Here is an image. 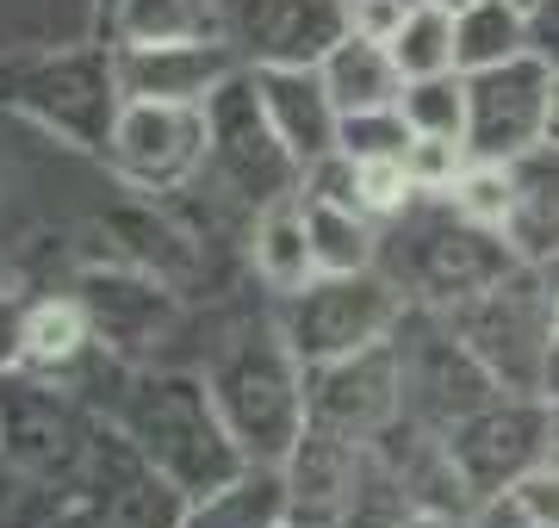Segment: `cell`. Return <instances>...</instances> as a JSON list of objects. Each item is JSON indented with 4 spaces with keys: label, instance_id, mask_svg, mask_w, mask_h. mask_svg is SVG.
Returning a JSON list of instances; mask_svg holds the SVG:
<instances>
[{
    "label": "cell",
    "instance_id": "cell-1",
    "mask_svg": "<svg viewBox=\"0 0 559 528\" xmlns=\"http://www.w3.org/2000/svg\"><path fill=\"white\" fill-rule=\"evenodd\" d=\"M112 423L138 442V454L162 479H175L187 497H205V491L230 485L249 454L237 447L230 423H224L218 398L205 386V373H187V367H131L119 386V405L106 410Z\"/></svg>",
    "mask_w": 559,
    "mask_h": 528
},
{
    "label": "cell",
    "instance_id": "cell-2",
    "mask_svg": "<svg viewBox=\"0 0 559 528\" xmlns=\"http://www.w3.org/2000/svg\"><path fill=\"white\" fill-rule=\"evenodd\" d=\"M0 112L38 124L44 137L81 156H106L112 124L124 112L119 57L106 38L57 44V50H13L0 57Z\"/></svg>",
    "mask_w": 559,
    "mask_h": 528
},
{
    "label": "cell",
    "instance_id": "cell-3",
    "mask_svg": "<svg viewBox=\"0 0 559 528\" xmlns=\"http://www.w3.org/2000/svg\"><path fill=\"white\" fill-rule=\"evenodd\" d=\"M205 386L218 398L224 423L237 435L249 460L286 467V454L299 447L305 423H311V367L293 355L280 324H242L230 343L212 348L205 361Z\"/></svg>",
    "mask_w": 559,
    "mask_h": 528
},
{
    "label": "cell",
    "instance_id": "cell-4",
    "mask_svg": "<svg viewBox=\"0 0 559 528\" xmlns=\"http://www.w3.org/2000/svg\"><path fill=\"white\" fill-rule=\"evenodd\" d=\"M399 230L380 237V267L411 292V305L460 311L466 299H479L503 274H516L522 255L510 249L498 224L460 218L441 193H417L404 218H392Z\"/></svg>",
    "mask_w": 559,
    "mask_h": 528
},
{
    "label": "cell",
    "instance_id": "cell-5",
    "mask_svg": "<svg viewBox=\"0 0 559 528\" xmlns=\"http://www.w3.org/2000/svg\"><path fill=\"white\" fill-rule=\"evenodd\" d=\"M448 317L473 343V355L491 367V380L503 392L540 398V386H547V355H554V336H559V267L522 262L516 274H503L491 292L466 299Z\"/></svg>",
    "mask_w": 559,
    "mask_h": 528
},
{
    "label": "cell",
    "instance_id": "cell-6",
    "mask_svg": "<svg viewBox=\"0 0 559 528\" xmlns=\"http://www.w3.org/2000/svg\"><path fill=\"white\" fill-rule=\"evenodd\" d=\"M205 181L224 187L242 212H267L280 200H299L305 163L286 149V137L267 119L255 69H237L230 82L205 100Z\"/></svg>",
    "mask_w": 559,
    "mask_h": 528
},
{
    "label": "cell",
    "instance_id": "cell-7",
    "mask_svg": "<svg viewBox=\"0 0 559 528\" xmlns=\"http://www.w3.org/2000/svg\"><path fill=\"white\" fill-rule=\"evenodd\" d=\"M404 311H411V292L385 267H360V274H318L311 286L286 292L280 329L305 367H323L373 343H392Z\"/></svg>",
    "mask_w": 559,
    "mask_h": 528
},
{
    "label": "cell",
    "instance_id": "cell-8",
    "mask_svg": "<svg viewBox=\"0 0 559 528\" xmlns=\"http://www.w3.org/2000/svg\"><path fill=\"white\" fill-rule=\"evenodd\" d=\"M94 429H100V410L81 405L62 380H44L32 367H0V460L81 497Z\"/></svg>",
    "mask_w": 559,
    "mask_h": 528
},
{
    "label": "cell",
    "instance_id": "cell-9",
    "mask_svg": "<svg viewBox=\"0 0 559 528\" xmlns=\"http://www.w3.org/2000/svg\"><path fill=\"white\" fill-rule=\"evenodd\" d=\"M392 348H399V380H404V417L423 429H448L460 417H473L479 405L498 398V380L491 367L473 355V343L454 329V317L436 305H411L392 329Z\"/></svg>",
    "mask_w": 559,
    "mask_h": 528
},
{
    "label": "cell",
    "instance_id": "cell-10",
    "mask_svg": "<svg viewBox=\"0 0 559 528\" xmlns=\"http://www.w3.org/2000/svg\"><path fill=\"white\" fill-rule=\"evenodd\" d=\"M448 454L460 460L479 504L498 491H516L535 467L554 460V405L528 392H498L491 405L448 429Z\"/></svg>",
    "mask_w": 559,
    "mask_h": 528
},
{
    "label": "cell",
    "instance_id": "cell-11",
    "mask_svg": "<svg viewBox=\"0 0 559 528\" xmlns=\"http://www.w3.org/2000/svg\"><path fill=\"white\" fill-rule=\"evenodd\" d=\"M87 311V324L100 336V348H112L119 361L131 367H150L162 348L175 343L180 329V286L156 280V274H143V267L119 262V255H106V262H87L69 286Z\"/></svg>",
    "mask_w": 559,
    "mask_h": 528
},
{
    "label": "cell",
    "instance_id": "cell-12",
    "mask_svg": "<svg viewBox=\"0 0 559 528\" xmlns=\"http://www.w3.org/2000/svg\"><path fill=\"white\" fill-rule=\"evenodd\" d=\"M205 106H175V100H124L112 143L100 163L119 175L131 193L175 200L180 187L205 175Z\"/></svg>",
    "mask_w": 559,
    "mask_h": 528
},
{
    "label": "cell",
    "instance_id": "cell-13",
    "mask_svg": "<svg viewBox=\"0 0 559 528\" xmlns=\"http://www.w3.org/2000/svg\"><path fill=\"white\" fill-rule=\"evenodd\" d=\"M547 100H554V69L528 50L498 69L466 75V149L485 163H516L522 149L547 143Z\"/></svg>",
    "mask_w": 559,
    "mask_h": 528
},
{
    "label": "cell",
    "instance_id": "cell-14",
    "mask_svg": "<svg viewBox=\"0 0 559 528\" xmlns=\"http://www.w3.org/2000/svg\"><path fill=\"white\" fill-rule=\"evenodd\" d=\"M81 504H87V516L100 528H187L193 497L175 479H162L112 417H100L94 454H87V479H81Z\"/></svg>",
    "mask_w": 559,
    "mask_h": 528
},
{
    "label": "cell",
    "instance_id": "cell-15",
    "mask_svg": "<svg viewBox=\"0 0 559 528\" xmlns=\"http://www.w3.org/2000/svg\"><path fill=\"white\" fill-rule=\"evenodd\" d=\"M348 32V0H224V38L242 69H318Z\"/></svg>",
    "mask_w": 559,
    "mask_h": 528
},
{
    "label": "cell",
    "instance_id": "cell-16",
    "mask_svg": "<svg viewBox=\"0 0 559 528\" xmlns=\"http://www.w3.org/2000/svg\"><path fill=\"white\" fill-rule=\"evenodd\" d=\"M311 423L318 429H336L348 442H373L380 429H392L404 417V380H399V348L392 343H373L360 355H342V361H323L311 367Z\"/></svg>",
    "mask_w": 559,
    "mask_h": 528
},
{
    "label": "cell",
    "instance_id": "cell-17",
    "mask_svg": "<svg viewBox=\"0 0 559 528\" xmlns=\"http://www.w3.org/2000/svg\"><path fill=\"white\" fill-rule=\"evenodd\" d=\"M119 82L124 100H175V106H205L230 75L242 69L230 38H180V44H124Z\"/></svg>",
    "mask_w": 559,
    "mask_h": 528
},
{
    "label": "cell",
    "instance_id": "cell-18",
    "mask_svg": "<svg viewBox=\"0 0 559 528\" xmlns=\"http://www.w3.org/2000/svg\"><path fill=\"white\" fill-rule=\"evenodd\" d=\"M100 230H106V243H112L119 262L143 267V274L180 286V292L205 274V237L180 218V212H168V200H150V193H143V200L106 212Z\"/></svg>",
    "mask_w": 559,
    "mask_h": 528
},
{
    "label": "cell",
    "instance_id": "cell-19",
    "mask_svg": "<svg viewBox=\"0 0 559 528\" xmlns=\"http://www.w3.org/2000/svg\"><path fill=\"white\" fill-rule=\"evenodd\" d=\"M367 447L336 429L305 423L299 447L286 454V491H293V523L299 528H342V509L360 485Z\"/></svg>",
    "mask_w": 559,
    "mask_h": 528
},
{
    "label": "cell",
    "instance_id": "cell-20",
    "mask_svg": "<svg viewBox=\"0 0 559 528\" xmlns=\"http://www.w3.org/2000/svg\"><path fill=\"white\" fill-rule=\"evenodd\" d=\"M255 82H261L274 131L286 137V149L305 168L323 163L330 149H342V106L330 100L323 69H255Z\"/></svg>",
    "mask_w": 559,
    "mask_h": 528
},
{
    "label": "cell",
    "instance_id": "cell-21",
    "mask_svg": "<svg viewBox=\"0 0 559 528\" xmlns=\"http://www.w3.org/2000/svg\"><path fill=\"white\" fill-rule=\"evenodd\" d=\"M503 237L522 262L559 267V143H535L510 163V212Z\"/></svg>",
    "mask_w": 559,
    "mask_h": 528
},
{
    "label": "cell",
    "instance_id": "cell-22",
    "mask_svg": "<svg viewBox=\"0 0 559 528\" xmlns=\"http://www.w3.org/2000/svg\"><path fill=\"white\" fill-rule=\"evenodd\" d=\"M94 343L100 336H94V324H87V311H81L75 292H50V299L20 305V361L13 367H32L44 380H69L87 361Z\"/></svg>",
    "mask_w": 559,
    "mask_h": 528
},
{
    "label": "cell",
    "instance_id": "cell-23",
    "mask_svg": "<svg viewBox=\"0 0 559 528\" xmlns=\"http://www.w3.org/2000/svg\"><path fill=\"white\" fill-rule=\"evenodd\" d=\"M100 38L124 44H180V38H224L218 0H100Z\"/></svg>",
    "mask_w": 559,
    "mask_h": 528
},
{
    "label": "cell",
    "instance_id": "cell-24",
    "mask_svg": "<svg viewBox=\"0 0 559 528\" xmlns=\"http://www.w3.org/2000/svg\"><path fill=\"white\" fill-rule=\"evenodd\" d=\"M286 523H293L286 467H267V460H249L230 485L187 504V528H286Z\"/></svg>",
    "mask_w": 559,
    "mask_h": 528
},
{
    "label": "cell",
    "instance_id": "cell-25",
    "mask_svg": "<svg viewBox=\"0 0 559 528\" xmlns=\"http://www.w3.org/2000/svg\"><path fill=\"white\" fill-rule=\"evenodd\" d=\"M249 262H255V280L267 292H280V299L318 280V255H311V230H305V200H280L267 212H255V224H249Z\"/></svg>",
    "mask_w": 559,
    "mask_h": 528
},
{
    "label": "cell",
    "instance_id": "cell-26",
    "mask_svg": "<svg viewBox=\"0 0 559 528\" xmlns=\"http://www.w3.org/2000/svg\"><path fill=\"white\" fill-rule=\"evenodd\" d=\"M323 69V87L342 112H380V106H399L404 100V69L392 62L380 38L367 32H348V38L318 62Z\"/></svg>",
    "mask_w": 559,
    "mask_h": 528
},
{
    "label": "cell",
    "instance_id": "cell-27",
    "mask_svg": "<svg viewBox=\"0 0 559 528\" xmlns=\"http://www.w3.org/2000/svg\"><path fill=\"white\" fill-rule=\"evenodd\" d=\"M510 57H528V13L516 0H473L454 13V62L460 75L498 69Z\"/></svg>",
    "mask_w": 559,
    "mask_h": 528
},
{
    "label": "cell",
    "instance_id": "cell-28",
    "mask_svg": "<svg viewBox=\"0 0 559 528\" xmlns=\"http://www.w3.org/2000/svg\"><path fill=\"white\" fill-rule=\"evenodd\" d=\"M305 230H311L318 274H360V267H380V224L367 218V212H355V205L305 200Z\"/></svg>",
    "mask_w": 559,
    "mask_h": 528
},
{
    "label": "cell",
    "instance_id": "cell-29",
    "mask_svg": "<svg viewBox=\"0 0 559 528\" xmlns=\"http://www.w3.org/2000/svg\"><path fill=\"white\" fill-rule=\"evenodd\" d=\"M385 50H392V62L404 69V82L448 75V69H460V62H454V13L436 7V0H417V7H411V20L392 32Z\"/></svg>",
    "mask_w": 559,
    "mask_h": 528
},
{
    "label": "cell",
    "instance_id": "cell-30",
    "mask_svg": "<svg viewBox=\"0 0 559 528\" xmlns=\"http://www.w3.org/2000/svg\"><path fill=\"white\" fill-rule=\"evenodd\" d=\"M404 119L417 137H460L466 143V75L448 69V75H423V82H404Z\"/></svg>",
    "mask_w": 559,
    "mask_h": 528
},
{
    "label": "cell",
    "instance_id": "cell-31",
    "mask_svg": "<svg viewBox=\"0 0 559 528\" xmlns=\"http://www.w3.org/2000/svg\"><path fill=\"white\" fill-rule=\"evenodd\" d=\"M69 504H75V491H62L50 479H38V472L0 460V528H50Z\"/></svg>",
    "mask_w": 559,
    "mask_h": 528
},
{
    "label": "cell",
    "instance_id": "cell-32",
    "mask_svg": "<svg viewBox=\"0 0 559 528\" xmlns=\"http://www.w3.org/2000/svg\"><path fill=\"white\" fill-rule=\"evenodd\" d=\"M441 200L454 205L460 218L498 224V230H503V212H510V163H485V156H473V163L454 175V187H448Z\"/></svg>",
    "mask_w": 559,
    "mask_h": 528
},
{
    "label": "cell",
    "instance_id": "cell-33",
    "mask_svg": "<svg viewBox=\"0 0 559 528\" xmlns=\"http://www.w3.org/2000/svg\"><path fill=\"white\" fill-rule=\"evenodd\" d=\"M411 119L404 106H380V112H342V156L355 163H380V156H404L411 149Z\"/></svg>",
    "mask_w": 559,
    "mask_h": 528
},
{
    "label": "cell",
    "instance_id": "cell-34",
    "mask_svg": "<svg viewBox=\"0 0 559 528\" xmlns=\"http://www.w3.org/2000/svg\"><path fill=\"white\" fill-rule=\"evenodd\" d=\"M355 187H360V212L373 224H392L411 212L417 200V181H411V168L404 156H380V163H355Z\"/></svg>",
    "mask_w": 559,
    "mask_h": 528
},
{
    "label": "cell",
    "instance_id": "cell-35",
    "mask_svg": "<svg viewBox=\"0 0 559 528\" xmlns=\"http://www.w3.org/2000/svg\"><path fill=\"white\" fill-rule=\"evenodd\" d=\"M466 163H473V149L460 137H411V149H404V168H411L417 193H448Z\"/></svg>",
    "mask_w": 559,
    "mask_h": 528
},
{
    "label": "cell",
    "instance_id": "cell-36",
    "mask_svg": "<svg viewBox=\"0 0 559 528\" xmlns=\"http://www.w3.org/2000/svg\"><path fill=\"white\" fill-rule=\"evenodd\" d=\"M411 7H417V0H348V20H355V32L392 44V32L411 20Z\"/></svg>",
    "mask_w": 559,
    "mask_h": 528
},
{
    "label": "cell",
    "instance_id": "cell-37",
    "mask_svg": "<svg viewBox=\"0 0 559 528\" xmlns=\"http://www.w3.org/2000/svg\"><path fill=\"white\" fill-rule=\"evenodd\" d=\"M516 497L528 504V516H535L540 528H559V460H547V467L528 472V479L516 485Z\"/></svg>",
    "mask_w": 559,
    "mask_h": 528
},
{
    "label": "cell",
    "instance_id": "cell-38",
    "mask_svg": "<svg viewBox=\"0 0 559 528\" xmlns=\"http://www.w3.org/2000/svg\"><path fill=\"white\" fill-rule=\"evenodd\" d=\"M528 50H535V57L559 75V0L528 7Z\"/></svg>",
    "mask_w": 559,
    "mask_h": 528
},
{
    "label": "cell",
    "instance_id": "cell-39",
    "mask_svg": "<svg viewBox=\"0 0 559 528\" xmlns=\"http://www.w3.org/2000/svg\"><path fill=\"white\" fill-rule=\"evenodd\" d=\"M473 528H540V523L528 516V504H522L516 491H498V497H485L473 509Z\"/></svg>",
    "mask_w": 559,
    "mask_h": 528
},
{
    "label": "cell",
    "instance_id": "cell-40",
    "mask_svg": "<svg viewBox=\"0 0 559 528\" xmlns=\"http://www.w3.org/2000/svg\"><path fill=\"white\" fill-rule=\"evenodd\" d=\"M399 528H473V516H429V509H417V516H404Z\"/></svg>",
    "mask_w": 559,
    "mask_h": 528
},
{
    "label": "cell",
    "instance_id": "cell-41",
    "mask_svg": "<svg viewBox=\"0 0 559 528\" xmlns=\"http://www.w3.org/2000/svg\"><path fill=\"white\" fill-rule=\"evenodd\" d=\"M50 528H100V523H94V516H87V504H81V497H75V504L62 509V516H57V523H50Z\"/></svg>",
    "mask_w": 559,
    "mask_h": 528
},
{
    "label": "cell",
    "instance_id": "cell-42",
    "mask_svg": "<svg viewBox=\"0 0 559 528\" xmlns=\"http://www.w3.org/2000/svg\"><path fill=\"white\" fill-rule=\"evenodd\" d=\"M547 405H559V336H554V355H547V386H540Z\"/></svg>",
    "mask_w": 559,
    "mask_h": 528
},
{
    "label": "cell",
    "instance_id": "cell-43",
    "mask_svg": "<svg viewBox=\"0 0 559 528\" xmlns=\"http://www.w3.org/2000/svg\"><path fill=\"white\" fill-rule=\"evenodd\" d=\"M547 143H559V75H554V100H547Z\"/></svg>",
    "mask_w": 559,
    "mask_h": 528
},
{
    "label": "cell",
    "instance_id": "cell-44",
    "mask_svg": "<svg viewBox=\"0 0 559 528\" xmlns=\"http://www.w3.org/2000/svg\"><path fill=\"white\" fill-rule=\"evenodd\" d=\"M436 7H448V13H460V7H473V0H436Z\"/></svg>",
    "mask_w": 559,
    "mask_h": 528
},
{
    "label": "cell",
    "instance_id": "cell-45",
    "mask_svg": "<svg viewBox=\"0 0 559 528\" xmlns=\"http://www.w3.org/2000/svg\"><path fill=\"white\" fill-rule=\"evenodd\" d=\"M554 460H559V405H554Z\"/></svg>",
    "mask_w": 559,
    "mask_h": 528
},
{
    "label": "cell",
    "instance_id": "cell-46",
    "mask_svg": "<svg viewBox=\"0 0 559 528\" xmlns=\"http://www.w3.org/2000/svg\"><path fill=\"white\" fill-rule=\"evenodd\" d=\"M516 7H522V13H528V7H540V0H516Z\"/></svg>",
    "mask_w": 559,
    "mask_h": 528
},
{
    "label": "cell",
    "instance_id": "cell-47",
    "mask_svg": "<svg viewBox=\"0 0 559 528\" xmlns=\"http://www.w3.org/2000/svg\"><path fill=\"white\" fill-rule=\"evenodd\" d=\"M286 528H299V523H286Z\"/></svg>",
    "mask_w": 559,
    "mask_h": 528
}]
</instances>
